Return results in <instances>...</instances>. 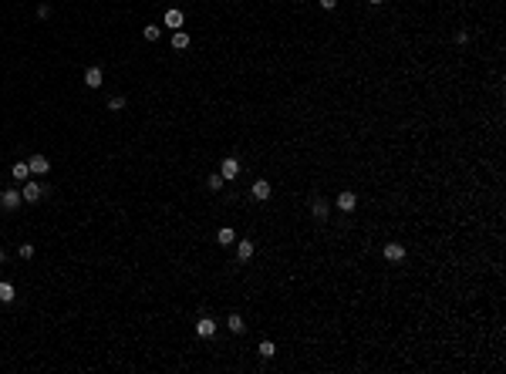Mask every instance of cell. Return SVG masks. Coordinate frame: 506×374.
Listing matches in <instances>:
<instances>
[{"label":"cell","instance_id":"cell-5","mask_svg":"<svg viewBox=\"0 0 506 374\" xmlns=\"http://www.w3.org/2000/svg\"><path fill=\"white\" fill-rule=\"evenodd\" d=\"M219 175H223V179H236V175H240V162H236V158H223Z\"/></svg>","mask_w":506,"mask_h":374},{"label":"cell","instance_id":"cell-12","mask_svg":"<svg viewBox=\"0 0 506 374\" xmlns=\"http://www.w3.org/2000/svg\"><path fill=\"white\" fill-rule=\"evenodd\" d=\"M226 327H229L233 334H243V330H246V324H243L240 313H229V317H226Z\"/></svg>","mask_w":506,"mask_h":374},{"label":"cell","instance_id":"cell-16","mask_svg":"<svg viewBox=\"0 0 506 374\" xmlns=\"http://www.w3.org/2000/svg\"><path fill=\"white\" fill-rule=\"evenodd\" d=\"M257 351H260V358H274V354H277L274 341H260V347H257Z\"/></svg>","mask_w":506,"mask_h":374},{"label":"cell","instance_id":"cell-22","mask_svg":"<svg viewBox=\"0 0 506 374\" xmlns=\"http://www.w3.org/2000/svg\"><path fill=\"white\" fill-rule=\"evenodd\" d=\"M17 253H20V260H31V256H34V246H31V243H20Z\"/></svg>","mask_w":506,"mask_h":374},{"label":"cell","instance_id":"cell-2","mask_svg":"<svg viewBox=\"0 0 506 374\" xmlns=\"http://www.w3.org/2000/svg\"><path fill=\"white\" fill-rule=\"evenodd\" d=\"M20 196H24L27 203H37V199L44 196V186H41V182H31V179H27V186L20 189Z\"/></svg>","mask_w":506,"mask_h":374},{"label":"cell","instance_id":"cell-3","mask_svg":"<svg viewBox=\"0 0 506 374\" xmlns=\"http://www.w3.org/2000/svg\"><path fill=\"white\" fill-rule=\"evenodd\" d=\"M338 209H341V213H355V209H358V196L344 189V192L338 196Z\"/></svg>","mask_w":506,"mask_h":374},{"label":"cell","instance_id":"cell-9","mask_svg":"<svg viewBox=\"0 0 506 374\" xmlns=\"http://www.w3.org/2000/svg\"><path fill=\"white\" fill-rule=\"evenodd\" d=\"M101 81H105L101 68H88V71H84V84H88V88H101Z\"/></svg>","mask_w":506,"mask_h":374},{"label":"cell","instance_id":"cell-26","mask_svg":"<svg viewBox=\"0 0 506 374\" xmlns=\"http://www.w3.org/2000/svg\"><path fill=\"white\" fill-rule=\"evenodd\" d=\"M3 260H7V253H3V249H0V266H3Z\"/></svg>","mask_w":506,"mask_h":374},{"label":"cell","instance_id":"cell-19","mask_svg":"<svg viewBox=\"0 0 506 374\" xmlns=\"http://www.w3.org/2000/svg\"><path fill=\"white\" fill-rule=\"evenodd\" d=\"M223 182H226V179H223V175H219V172H213V175H210V179H206V186H210V189H213V192H216V189H223Z\"/></svg>","mask_w":506,"mask_h":374},{"label":"cell","instance_id":"cell-25","mask_svg":"<svg viewBox=\"0 0 506 374\" xmlns=\"http://www.w3.org/2000/svg\"><path fill=\"white\" fill-rule=\"evenodd\" d=\"M321 7H324V10H334V7H338V0H321Z\"/></svg>","mask_w":506,"mask_h":374},{"label":"cell","instance_id":"cell-20","mask_svg":"<svg viewBox=\"0 0 506 374\" xmlns=\"http://www.w3.org/2000/svg\"><path fill=\"white\" fill-rule=\"evenodd\" d=\"M122 108H125V98H122V94H115V98L108 101V111H122Z\"/></svg>","mask_w":506,"mask_h":374},{"label":"cell","instance_id":"cell-8","mask_svg":"<svg viewBox=\"0 0 506 374\" xmlns=\"http://www.w3.org/2000/svg\"><path fill=\"white\" fill-rule=\"evenodd\" d=\"M196 334H199V337H213V334H216V320H210V317H199V324H196Z\"/></svg>","mask_w":506,"mask_h":374},{"label":"cell","instance_id":"cell-18","mask_svg":"<svg viewBox=\"0 0 506 374\" xmlns=\"http://www.w3.org/2000/svg\"><path fill=\"white\" fill-rule=\"evenodd\" d=\"M14 300V287L10 283H0V303H10Z\"/></svg>","mask_w":506,"mask_h":374},{"label":"cell","instance_id":"cell-27","mask_svg":"<svg viewBox=\"0 0 506 374\" xmlns=\"http://www.w3.org/2000/svg\"><path fill=\"white\" fill-rule=\"evenodd\" d=\"M368 3H375V7H378V3H381V0H368Z\"/></svg>","mask_w":506,"mask_h":374},{"label":"cell","instance_id":"cell-4","mask_svg":"<svg viewBox=\"0 0 506 374\" xmlns=\"http://www.w3.org/2000/svg\"><path fill=\"white\" fill-rule=\"evenodd\" d=\"M27 165H31V172H37V175L51 172V162H48L44 155H31V158H27Z\"/></svg>","mask_w":506,"mask_h":374},{"label":"cell","instance_id":"cell-11","mask_svg":"<svg viewBox=\"0 0 506 374\" xmlns=\"http://www.w3.org/2000/svg\"><path fill=\"white\" fill-rule=\"evenodd\" d=\"M236 256H240V263H246V260L253 256V243H250V239H243V243H236Z\"/></svg>","mask_w":506,"mask_h":374},{"label":"cell","instance_id":"cell-13","mask_svg":"<svg viewBox=\"0 0 506 374\" xmlns=\"http://www.w3.org/2000/svg\"><path fill=\"white\" fill-rule=\"evenodd\" d=\"M172 47H176V51H186V47H189V34H186V31H176V34H172Z\"/></svg>","mask_w":506,"mask_h":374},{"label":"cell","instance_id":"cell-7","mask_svg":"<svg viewBox=\"0 0 506 374\" xmlns=\"http://www.w3.org/2000/svg\"><path fill=\"white\" fill-rule=\"evenodd\" d=\"M385 260H392V263L405 260V246H402V243H388V246H385Z\"/></svg>","mask_w":506,"mask_h":374},{"label":"cell","instance_id":"cell-23","mask_svg":"<svg viewBox=\"0 0 506 374\" xmlns=\"http://www.w3.org/2000/svg\"><path fill=\"white\" fill-rule=\"evenodd\" d=\"M37 17H41V20H48V17H51V7H48V3H41V7H37Z\"/></svg>","mask_w":506,"mask_h":374},{"label":"cell","instance_id":"cell-21","mask_svg":"<svg viewBox=\"0 0 506 374\" xmlns=\"http://www.w3.org/2000/svg\"><path fill=\"white\" fill-rule=\"evenodd\" d=\"M142 34H145V41H159V34H162V31H159L155 24H148V27H145Z\"/></svg>","mask_w":506,"mask_h":374},{"label":"cell","instance_id":"cell-1","mask_svg":"<svg viewBox=\"0 0 506 374\" xmlns=\"http://www.w3.org/2000/svg\"><path fill=\"white\" fill-rule=\"evenodd\" d=\"M20 203H24V196H20L17 189H3V192H0V209H7V213H14V209H17Z\"/></svg>","mask_w":506,"mask_h":374},{"label":"cell","instance_id":"cell-24","mask_svg":"<svg viewBox=\"0 0 506 374\" xmlns=\"http://www.w3.org/2000/svg\"><path fill=\"white\" fill-rule=\"evenodd\" d=\"M456 44H469V31H459L456 34Z\"/></svg>","mask_w":506,"mask_h":374},{"label":"cell","instance_id":"cell-10","mask_svg":"<svg viewBox=\"0 0 506 374\" xmlns=\"http://www.w3.org/2000/svg\"><path fill=\"white\" fill-rule=\"evenodd\" d=\"M310 216L324 223V219H327V203H324V199H314V203H310Z\"/></svg>","mask_w":506,"mask_h":374},{"label":"cell","instance_id":"cell-17","mask_svg":"<svg viewBox=\"0 0 506 374\" xmlns=\"http://www.w3.org/2000/svg\"><path fill=\"white\" fill-rule=\"evenodd\" d=\"M165 24H169V27H182V14H179V10H169V14H165Z\"/></svg>","mask_w":506,"mask_h":374},{"label":"cell","instance_id":"cell-15","mask_svg":"<svg viewBox=\"0 0 506 374\" xmlns=\"http://www.w3.org/2000/svg\"><path fill=\"white\" fill-rule=\"evenodd\" d=\"M10 175H14V179H27V175H31V165H27V162H17V165L10 169Z\"/></svg>","mask_w":506,"mask_h":374},{"label":"cell","instance_id":"cell-14","mask_svg":"<svg viewBox=\"0 0 506 374\" xmlns=\"http://www.w3.org/2000/svg\"><path fill=\"white\" fill-rule=\"evenodd\" d=\"M216 239H219V246H229V243H236V233H233L229 226H223V229L216 233Z\"/></svg>","mask_w":506,"mask_h":374},{"label":"cell","instance_id":"cell-6","mask_svg":"<svg viewBox=\"0 0 506 374\" xmlns=\"http://www.w3.org/2000/svg\"><path fill=\"white\" fill-rule=\"evenodd\" d=\"M250 192H253V199L263 203V199H270V182H267V179H257V182L250 186Z\"/></svg>","mask_w":506,"mask_h":374}]
</instances>
